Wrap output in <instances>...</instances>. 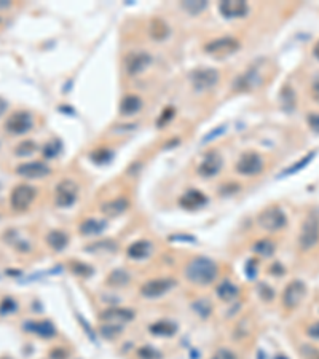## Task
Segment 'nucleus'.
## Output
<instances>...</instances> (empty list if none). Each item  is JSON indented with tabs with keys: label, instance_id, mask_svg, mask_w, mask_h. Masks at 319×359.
Returning <instances> with one entry per match:
<instances>
[{
	"label": "nucleus",
	"instance_id": "1",
	"mask_svg": "<svg viewBox=\"0 0 319 359\" xmlns=\"http://www.w3.org/2000/svg\"><path fill=\"white\" fill-rule=\"evenodd\" d=\"M217 273H219V268L216 262L208 257H195L187 263V267H185V278H187L190 283L199 284V286H208L211 283H214Z\"/></svg>",
	"mask_w": 319,
	"mask_h": 359
},
{
	"label": "nucleus",
	"instance_id": "2",
	"mask_svg": "<svg viewBox=\"0 0 319 359\" xmlns=\"http://www.w3.org/2000/svg\"><path fill=\"white\" fill-rule=\"evenodd\" d=\"M319 243V216L311 212L305 217L300 235H299V248L302 251H311Z\"/></svg>",
	"mask_w": 319,
	"mask_h": 359
},
{
	"label": "nucleus",
	"instance_id": "3",
	"mask_svg": "<svg viewBox=\"0 0 319 359\" xmlns=\"http://www.w3.org/2000/svg\"><path fill=\"white\" fill-rule=\"evenodd\" d=\"M259 225L263 230L275 233V232L283 230L287 225V216L279 206H270L260 212Z\"/></svg>",
	"mask_w": 319,
	"mask_h": 359
},
{
	"label": "nucleus",
	"instance_id": "4",
	"mask_svg": "<svg viewBox=\"0 0 319 359\" xmlns=\"http://www.w3.org/2000/svg\"><path fill=\"white\" fill-rule=\"evenodd\" d=\"M238 48H239V40L235 37H220L204 45V51L208 55L216 56V58L230 56Z\"/></svg>",
	"mask_w": 319,
	"mask_h": 359
},
{
	"label": "nucleus",
	"instance_id": "5",
	"mask_svg": "<svg viewBox=\"0 0 319 359\" xmlns=\"http://www.w3.org/2000/svg\"><path fill=\"white\" fill-rule=\"evenodd\" d=\"M307 296V286L302 279L290 281L283 292V305L287 310H295Z\"/></svg>",
	"mask_w": 319,
	"mask_h": 359
},
{
	"label": "nucleus",
	"instance_id": "6",
	"mask_svg": "<svg viewBox=\"0 0 319 359\" xmlns=\"http://www.w3.org/2000/svg\"><path fill=\"white\" fill-rule=\"evenodd\" d=\"M34 126V120H32V115L29 112H15L11 114L7 122H5V129L10 132V134H26V132H29Z\"/></svg>",
	"mask_w": 319,
	"mask_h": 359
},
{
	"label": "nucleus",
	"instance_id": "7",
	"mask_svg": "<svg viewBox=\"0 0 319 359\" xmlns=\"http://www.w3.org/2000/svg\"><path fill=\"white\" fill-rule=\"evenodd\" d=\"M262 82H263V75L260 72V68L257 64H252L244 74H241L235 80L233 88L238 91H252L259 88Z\"/></svg>",
	"mask_w": 319,
	"mask_h": 359
},
{
	"label": "nucleus",
	"instance_id": "8",
	"mask_svg": "<svg viewBox=\"0 0 319 359\" xmlns=\"http://www.w3.org/2000/svg\"><path fill=\"white\" fill-rule=\"evenodd\" d=\"M35 195H37V190L32 185H28V184L18 185V187H15V190L11 192V198H10L11 208L16 211L28 209L35 199Z\"/></svg>",
	"mask_w": 319,
	"mask_h": 359
},
{
	"label": "nucleus",
	"instance_id": "9",
	"mask_svg": "<svg viewBox=\"0 0 319 359\" xmlns=\"http://www.w3.org/2000/svg\"><path fill=\"white\" fill-rule=\"evenodd\" d=\"M176 284L174 279L169 278H156V279H150V281L144 283L141 287V296L145 299H158L165 296L169 289H172Z\"/></svg>",
	"mask_w": 319,
	"mask_h": 359
},
{
	"label": "nucleus",
	"instance_id": "10",
	"mask_svg": "<svg viewBox=\"0 0 319 359\" xmlns=\"http://www.w3.org/2000/svg\"><path fill=\"white\" fill-rule=\"evenodd\" d=\"M236 171L243 176H257L263 171V160L259 153H243L236 163Z\"/></svg>",
	"mask_w": 319,
	"mask_h": 359
},
{
	"label": "nucleus",
	"instance_id": "11",
	"mask_svg": "<svg viewBox=\"0 0 319 359\" xmlns=\"http://www.w3.org/2000/svg\"><path fill=\"white\" fill-rule=\"evenodd\" d=\"M190 82L196 91H208L219 82V72L216 69H196L190 74Z\"/></svg>",
	"mask_w": 319,
	"mask_h": 359
},
{
	"label": "nucleus",
	"instance_id": "12",
	"mask_svg": "<svg viewBox=\"0 0 319 359\" xmlns=\"http://www.w3.org/2000/svg\"><path fill=\"white\" fill-rule=\"evenodd\" d=\"M77 192L78 187L77 184L71 179H64L59 182L56 187V206L59 208H69L77 201Z\"/></svg>",
	"mask_w": 319,
	"mask_h": 359
},
{
	"label": "nucleus",
	"instance_id": "13",
	"mask_svg": "<svg viewBox=\"0 0 319 359\" xmlns=\"http://www.w3.org/2000/svg\"><path fill=\"white\" fill-rule=\"evenodd\" d=\"M134 311L125 308V307H110L107 310H104L99 315V319L102 323H110V324H120L123 326L126 323H131L134 319Z\"/></svg>",
	"mask_w": 319,
	"mask_h": 359
},
{
	"label": "nucleus",
	"instance_id": "14",
	"mask_svg": "<svg viewBox=\"0 0 319 359\" xmlns=\"http://www.w3.org/2000/svg\"><path fill=\"white\" fill-rule=\"evenodd\" d=\"M152 62V56L145 51H132L125 58V68L128 71V74L131 75H138L141 72H144L149 68Z\"/></svg>",
	"mask_w": 319,
	"mask_h": 359
},
{
	"label": "nucleus",
	"instance_id": "15",
	"mask_svg": "<svg viewBox=\"0 0 319 359\" xmlns=\"http://www.w3.org/2000/svg\"><path fill=\"white\" fill-rule=\"evenodd\" d=\"M219 11L223 18H243L247 15L249 7L244 0H223L219 5Z\"/></svg>",
	"mask_w": 319,
	"mask_h": 359
},
{
	"label": "nucleus",
	"instance_id": "16",
	"mask_svg": "<svg viewBox=\"0 0 319 359\" xmlns=\"http://www.w3.org/2000/svg\"><path fill=\"white\" fill-rule=\"evenodd\" d=\"M16 174L26 179H38L50 174V168L42 162H29L16 168Z\"/></svg>",
	"mask_w": 319,
	"mask_h": 359
},
{
	"label": "nucleus",
	"instance_id": "17",
	"mask_svg": "<svg viewBox=\"0 0 319 359\" xmlns=\"http://www.w3.org/2000/svg\"><path fill=\"white\" fill-rule=\"evenodd\" d=\"M222 168V156L217 152L206 153L201 165L198 166V174L203 177H212L216 176Z\"/></svg>",
	"mask_w": 319,
	"mask_h": 359
},
{
	"label": "nucleus",
	"instance_id": "18",
	"mask_svg": "<svg viewBox=\"0 0 319 359\" xmlns=\"http://www.w3.org/2000/svg\"><path fill=\"white\" fill-rule=\"evenodd\" d=\"M128 208H129V201L125 196H120V198L110 199V201L102 203L101 212L105 217H118V216H122L123 212H126Z\"/></svg>",
	"mask_w": 319,
	"mask_h": 359
},
{
	"label": "nucleus",
	"instance_id": "19",
	"mask_svg": "<svg viewBox=\"0 0 319 359\" xmlns=\"http://www.w3.org/2000/svg\"><path fill=\"white\" fill-rule=\"evenodd\" d=\"M24 329L42 339H53L56 335V327L51 321H28L24 324Z\"/></svg>",
	"mask_w": 319,
	"mask_h": 359
},
{
	"label": "nucleus",
	"instance_id": "20",
	"mask_svg": "<svg viewBox=\"0 0 319 359\" xmlns=\"http://www.w3.org/2000/svg\"><path fill=\"white\" fill-rule=\"evenodd\" d=\"M179 203L182 208H187V209H196V208H201L208 203V198L203 192L199 190H189L187 193H184L179 199Z\"/></svg>",
	"mask_w": 319,
	"mask_h": 359
},
{
	"label": "nucleus",
	"instance_id": "21",
	"mask_svg": "<svg viewBox=\"0 0 319 359\" xmlns=\"http://www.w3.org/2000/svg\"><path fill=\"white\" fill-rule=\"evenodd\" d=\"M152 252V243L147 241V239H139V241L132 243L128 248V256L134 260H142V259H147Z\"/></svg>",
	"mask_w": 319,
	"mask_h": 359
},
{
	"label": "nucleus",
	"instance_id": "22",
	"mask_svg": "<svg viewBox=\"0 0 319 359\" xmlns=\"http://www.w3.org/2000/svg\"><path fill=\"white\" fill-rule=\"evenodd\" d=\"M216 292H217L219 299H222L223 302H233V300H236L238 296H239V287L235 286V284L230 281V279H225V281H222V283L217 286Z\"/></svg>",
	"mask_w": 319,
	"mask_h": 359
},
{
	"label": "nucleus",
	"instance_id": "23",
	"mask_svg": "<svg viewBox=\"0 0 319 359\" xmlns=\"http://www.w3.org/2000/svg\"><path fill=\"white\" fill-rule=\"evenodd\" d=\"M47 244L53 249V251H62L67 248L69 244V236L67 233H64L62 230H53L47 235Z\"/></svg>",
	"mask_w": 319,
	"mask_h": 359
},
{
	"label": "nucleus",
	"instance_id": "24",
	"mask_svg": "<svg viewBox=\"0 0 319 359\" xmlns=\"http://www.w3.org/2000/svg\"><path fill=\"white\" fill-rule=\"evenodd\" d=\"M142 107V99L136 95H128L120 102V112L123 115H134Z\"/></svg>",
	"mask_w": 319,
	"mask_h": 359
},
{
	"label": "nucleus",
	"instance_id": "25",
	"mask_svg": "<svg viewBox=\"0 0 319 359\" xmlns=\"http://www.w3.org/2000/svg\"><path fill=\"white\" fill-rule=\"evenodd\" d=\"M105 225H107V223H105L104 220H101V219L89 217V219H86V220H83L82 223H80V233L85 235V236L99 235L101 232H104Z\"/></svg>",
	"mask_w": 319,
	"mask_h": 359
},
{
	"label": "nucleus",
	"instance_id": "26",
	"mask_svg": "<svg viewBox=\"0 0 319 359\" xmlns=\"http://www.w3.org/2000/svg\"><path fill=\"white\" fill-rule=\"evenodd\" d=\"M176 324L168 321V319H163V321H156L155 324L150 326V332L153 335H162V337H171L176 334Z\"/></svg>",
	"mask_w": 319,
	"mask_h": 359
},
{
	"label": "nucleus",
	"instance_id": "27",
	"mask_svg": "<svg viewBox=\"0 0 319 359\" xmlns=\"http://www.w3.org/2000/svg\"><path fill=\"white\" fill-rule=\"evenodd\" d=\"M131 281V275L123 268H115L107 276V284L113 287H125Z\"/></svg>",
	"mask_w": 319,
	"mask_h": 359
},
{
	"label": "nucleus",
	"instance_id": "28",
	"mask_svg": "<svg viewBox=\"0 0 319 359\" xmlns=\"http://www.w3.org/2000/svg\"><path fill=\"white\" fill-rule=\"evenodd\" d=\"M314 155H316V150H313V152H308L307 155H305L300 162H297V163H294L292 166H289L287 169H284L281 174H279V177H284V176H292V174H295V172H299V171H302L303 168H307L310 163H311V160L314 158Z\"/></svg>",
	"mask_w": 319,
	"mask_h": 359
},
{
	"label": "nucleus",
	"instance_id": "29",
	"mask_svg": "<svg viewBox=\"0 0 319 359\" xmlns=\"http://www.w3.org/2000/svg\"><path fill=\"white\" fill-rule=\"evenodd\" d=\"M279 101H281V105L286 112H292L295 109V104H297V99H295V93L290 86H284L283 91H281V96H279Z\"/></svg>",
	"mask_w": 319,
	"mask_h": 359
},
{
	"label": "nucleus",
	"instance_id": "30",
	"mask_svg": "<svg viewBox=\"0 0 319 359\" xmlns=\"http://www.w3.org/2000/svg\"><path fill=\"white\" fill-rule=\"evenodd\" d=\"M275 251H276V246L273 241H270V239H260V241H257L254 244V252L257 256L265 257V259L271 257L275 254Z\"/></svg>",
	"mask_w": 319,
	"mask_h": 359
},
{
	"label": "nucleus",
	"instance_id": "31",
	"mask_svg": "<svg viewBox=\"0 0 319 359\" xmlns=\"http://www.w3.org/2000/svg\"><path fill=\"white\" fill-rule=\"evenodd\" d=\"M150 35L155 40H165L169 35V28L168 24L162 19H153L150 24Z\"/></svg>",
	"mask_w": 319,
	"mask_h": 359
},
{
	"label": "nucleus",
	"instance_id": "32",
	"mask_svg": "<svg viewBox=\"0 0 319 359\" xmlns=\"http://www.w3.org/2000/svg\"><path fill=\"white\" fill-rule=\"evenodd\" d=\"M180 7L187 13H190V15H198V13H201L208 7V4L204 0H187V2H182Z\"/></svg>",
	"mask_w": 319,
	"mask_h": 359
},
{
	"label": "nucleus",
	"instance_id": "33",
	"mask_svg": "<svg viewBox=\"0 0 319 359\" xmlns=\"http://www.w3.org/2000/svg\"><path fill=\"white\" fill-rule=\"evenodd\" d=\"M122 330H123V326H120V324L102 323V326H101V334L105 339H115L118 334H122Z\"/></svg>",
	"mask_w": 319,
	"mask_h": 359
},
{
	"label": "nucleus",
	"instance_id": "34",
	"mask_svg": "<svg viewBox=\"0 0 319 359\" xmlns=\"http://www.w3.org/2000/svg\"><path fill=\"white\" fill-rule=\"evenodd\" d=\"M35 150H37V144L34 141H24V142H21L18 147L15 149V153L18 156H29Z\"/></svg>",
	"mask_w": 319,
	"mask_h": 359
},
{
	"label": "nucleus",
	"instance_id": "35",
	"mask_svg": "<svg viewBox=\"0 0 319 359\" xmlns=\"http://www.w3.org/2000/svg\"><path fill=\"white\" fill-rule=\"evenodd\" d=\"M91 160L98 165H104V163H107L112 160V152L107 150V149H99V150L91 153Z\"/></svg>",
	"mask_w": 319,
	"mask_h": 359
},
{
	"label": "nucleus",
	"instance_id": "36",
	"mask_svg": "<svg viewBox=\"0 0 319 359\" xmlns=\"http://www.w3.org/2000/svg\"><path fill=\"white\" fill-rule=\"evenodd\" d=\"M61 152V142L59 141H50L43 147V156L45 158H55Z\"/></svg>",
	"mask_w": 319,
	"mask_h": 359
},
{
	"label": "nucleus",
	"instance_id": "37",
	"mask_svg": "<svg viewBox=\"0 0 319 359\" xmlns=\"http://www.w3.org/2000/svg\"><path fill=\"white\" fill-rule=\"evenodd\" d=\"M16 308H18V305L15 300L10 299V297L4 299L2 303H0V315H10L13 311H16Z\"/></svg>",
	"mask_w": 319,
	"mask_h": 359
},
{
	"label": "nucleus",
	"instance_id": "38",
	"mask_svg": "<svg viewBox=\"0 0 319 359\" xmlns=\"http://www.w3.org/2000/svg\"><path fill=\"white\" fill-rule=\"evenodd\" d=\"M138 354L141 356V359H160V357H162V354H160L156 350L150 348V347H142L138 351Z\"/></svg>",
	"mask_w": 319,
	"mask_h": 359
},
{
	"label": "nucleus",
	"instance_id": "39",
	"mask_svg": "<svg viewBox=\"0 0 319 359\" xmlns=\"http://www.w3.org/2000/svg\"><path fill=\"white\" fill-rule=\"evenodd\" d=\"M307 120H308L310 128L319 134V114H314V112H313V114H308Z\"/></svg>",
	"mask_w": 319,
	"mask_h": 359
},
{
	"label": "nucleus",
	"instance_id": "40",
	"mask_svg": "<svg viewBox=\"0 0 319 359\" xmlns=\"http://www.w3.org/2000/svg\"><path fill=\"white\" fill-rule=\"evenodd\" d=\"M195 307H198V308H195V310L199 311L203 316H208V315L211 313V305H209L206 300H199L198 303H195Z\"/></svg>",
	"mask_w": 319,
	"mask_h": 359
},
{
	"label": "nucleus",
	"instance_id": "41",
	"mask_svg": "<svg viewBox=\"0 0 319 359\" xmlns=\"http://www.w3.org/2000/svg\"><path fill=\"white\" fill-rule=\"evenodd\" d=\"M223 132H225V126H219V128H216L214 131L209 132V134H206V136L203 138V144H206V142H209V141H212V139H216L217 136L223 134Z\"/></svg>",
	"mask_w": 319,
	"mask_h": 359
},
{
	"label": "nucleus",
	"instance_id": "42",
	"mask_svg": "<svg viewBox=\"0 0 319 359\" xmlns=\"http://www.w3.org/2000/svg\"><path fill=\"white\" fill-rule=\"evenodd\" d=\"M307 334H308L311 339H316V340H319V321H316V323H313L311 326H308V329H307Z\"/></svg>",
	"mask_w": 319,
	"mask_h": 359
},
{
	"label": "nucleus",
	"instance_id": "43",
	"mask_svg": "<svg viewBox=\"0 0 319 359\" xmlns=\"http://www.w3.org/2000/svg\"><path fill=\"white\" fill-rule=\"evenodd\" d=\"M172 115H174V109H166L162 115V118L158 120V125H165L166 122H169V120L172 118Z\"/></svg>",
	"mask_w": 319,
	"mask_h": 359
},
{
	"label": "nucleus",
	"instance_id": "44",
	"mask_svg": "<svg viewBox=\"0 0 319 359\" xmlns=\"http://www.w3.org/2000/svg\"><path fill=\"white\" fill-rule=\"evenodd\" d=\"M216 356H217L219 359H236L235 353H232V351H230V350H227V348H223V350H219Z\"/></svg>",
	"mask_w": 319,
	"mask_h": 359
},
{
	"label": "nucleus",
	"instance_id": "45",
	"mask_svg": "<svg viewBox=\"0 0 319 359\" xmlns=\"http://www.w3.org/2000/svg\"><path fill=\"white\" fill-rule=\"evenodd\" d=\"M311 95H313V98L319 102V77L314 80L313 82V86H311Z\"/></svg>",
	"mask_w": 319,
	"mask_h": 359
},
{
	"label": "nucleus",
	"instance_id": "46",
	"mask_svg": "<svg viewBox=\"0 0 319 359\" xmlns=\"http://www.w3.org/2000/svg\"><path fill=\"white\" fill-rule=\"evenodd\" d=\"M7 112V101L4 98H0V117Z\"/></svg>",
	"mask_w": 319,
	"mask_h": 359
},
{
	"label": "nucleus",
	"instance_id": "47",
	"mask_svg": "<svg viewBox=\"0 0 319 359\" xmlns=\"http://www.w3.org/2000/svg\"><path fill=\"white\" fill-rule=\"evenodd\" d=\"M313 55H314L316 59H319V40H317L316 45H314V48H313Z\"/></svg>",
	"mask_w": 319,
	"mask_h": 359
},
{
	"label": "nucleus",
	"instance_id": "48",
	"mask_svg": "<svg viewBox=\"0 0 319 359\" xmlns=\"http://www.w3.org/2000/svg\"><path fill=\"white\" fill-rule=\"evenodd\" d=\"M7 7H10V2H5V0H0V10L7 8Z\"/></svg>",
	"mask_w": 319,
	"mask_h": 359
},
{
	"label": "nucleus",
	"instance_id": "49",
	"mask_svg": "<svg viewBox=\"0 0 319 359\" xmlns=\"http://www.w3.org/2000/svg\"><path fill=\"white\" fill-rule=\"evenodd\" d=\"M275 359H289V357H286V356H276Z\"/></svg>",
	"mask_w": 319,
	"mask_h": 359
},
{
	"label": "nucleus",
	"instance_id": "50",
	"mask_svg": "<svg viewBox=\"0 0 319 359\" xmlns=\"http://www.w3.org/2000/svg\"><path fill=\"white\" fill-rule=\"evenodd\" d=\"M212 359H219V357H217V356H214V357H212Z\"/></svg>",
	"mask_w": 319,
	"mask_h": 359
}]
</instances>
